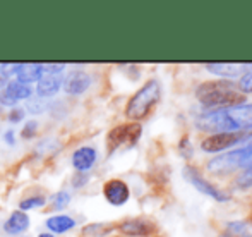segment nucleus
<instances>
[{
  "instance_id": "39448f33",
  "label": "nucleus",
  "mask_w": 252,
  "mask_h": 237,
  "mask_svg": "<svg viewBox=\"0 0 252 237\" xmlns=\"http://www.w3.org/2000/svg\"><path fill=\"white\" fill-rule=\"evenodd\" d=\"M141 133H143V127L139 124H120V126L113 127L108 133V139H106V144H108V151H115L117 148L124 146H132V144L137 143V139L141 137Z\"/></svg>"
},
{
  "instance_id": "b1692460",
  "label": "nucleus",
  "mask_w": 252,
  "mask_h": 237,
  "mask_svg": "<svg viewBox=\"0 0 252 237\" xmlns=\"http://www.w3.org/2000/svg\"><path fill=\"white\" fill-rule=\"evenodd\" d=\"M108 231H112V227H110V225H105V224H93V225H88V227L84 229V232L91 237H101Z\"/></svg>"
},
{
  "instance_id": "6ab92c4d",
  "label": "nucleus",
  "mask_w": 252,
  "mask_h": 237,
  "mask_svg": "<svg viewBox=\"0 0 252 237\" xmlns=\"http://www.w3.org/2000/svg\"><path fill=\"white\" fill-rule=\"evenodd\" d=\"M226 229H228L232 237H252V225L249 222H242V220L228 222Z\"/></svg>"
},
{
  "instance_id": "1a4fd4ad",
  "label": "nucleus",
  "mask_w": 252,
  "mask_h": 237,
  "mask_svg": "<svg viewBox=\"0 0 252 237\" xmlns=\"http://www.w3.org/2000/svg\"><path fill=\"white\" fill-rule=\"evenodd\" d=\"M63 84V72H55V70H47L38 79L36 93L40 98H50L59 93V90Z\"/></svg>"
},
{
  "instance_id": "20e7f679",
  "label": "nucleus",
  "mask_w": 252,
  "mask_h": 237,
  "mask_svg": "<svg viewBox=\"0 0 252 237\" xmlns=\"http://www.w3.org/2000/svg\"><path fill=\"white\" fill-rule=\"evenodd\" d=\"M252 137V131H235V133H220L211 134L206 139H202L201 148L208 153H220L228 148L235 146V144L242 143L244 139Z\"/></svg>"
},
{
  "instance_id": "2f4dec72",
  "label": "nucleus",
  "mask_w": 252,
  "mask_h": 237,
  "mask_svg": "<svg viewBox=\"0 0 252 237\" xmlns=\"http://www.w3.org/2000/svg\"><path fill=\"white\" fill-rule=\"evenodd\" d=\"M7 83H9V79H7L5 76H2V74H0V91H2L3 88L7 86Z\"/></svg>"
},
{
  "instance_id": "9b49d317",
  "label": "nucleus",
  "mask_w": 252,
  "mask_h": 237,
  "mask_svg": "<svg viewBox=\"0 0 252 237\" xmlns=\"http://www.w3.org/2000/svg\"><path fill=\"white\" fill-rule=\"evenodd\" d=\"M91 76L84 70H70L65 77H63L62 88L65 90L67 95H83L90 90L91 86Z\"/></svg>"
},
{
  "instance_id": "f3484780",
  "label": "nucleus",
  "mask_w": 252,
  "mask_h": 237,
  "mask_svg": "<svg viewBox=\"0 0 252 237\" xmlns=\"http://www.w3.org/2000/svg\"><path fill=\"white\" fill-rule=\"evenodd\" d=\"M47 227L50 229L53 234H63V232L76 227V220L67 217V215H53V217L47 220Z\"/></svg>"
},
{
  "instance_id": "a211bd4d",
  "label": "nucleus",
  "mask_w": 252,
  "mask_h": 237,
  "mask_svg": "<svg viewBox=\"0 0 252 237\" xmlns=\"http://www.w3.org/2000/svg\"><path fill=\"white\" fill-rule=\"evenodd\" d=\"M5 91L14 98V100H30L33 97V90H31L30 84H24V83H19V81H9L5 86Z\"/></svg>"
},
{
  "instance_id": "a878e982",
  "label": "nucleus",
  "mask_w": 252,
  "mask_h": 237,
  "mask_svg": "<svg viewBox=\"0 0 252 237\" xmlns=\"http://www.w3.org/2000/svg\"><path fill=\"white\" fill-rule=\"evenodd\" d=\"M36 131H38V122L36 120H30V122L24 124L23 131H21V136H23V139H31V137H34Z\"/></svg>"
},
{
  "instance_id": "c85d7f7f",
  "label": "nucleus",
  "mask_w": 252,
  "mask_h": 237,
  "mask_svg": "<svg viewBox=\"0 0 252 237\" xmlns=\"http://www.w3.org/2000/svg\"><path fill=\"white\" fill-rule=\"evenodd\" d=\"M180 151H182V155L186 158H190L192 157V148H190V141L187 136L182 137V141H180Z\"/></svg>"
},
{
  "instance_id": "473e14b6",
  "label": "nucleus",
  "mask_w": 252,
  "mask_h": 237,
  "mask_svg": "<svg viewBox=\"0 0 252 237\" xmlns=\"http://www.w3.org/2000/svg\"><path fill=\"white\" fill-rule=\"evenodd\" d=\"M38 237H55V236H53V234H48V232H45V234H40Z\"/></svg>"
},
{
  "instance_id": "4be33fe9",
  "label": "nucleus",
  "mask_w": 252,
  "mask_h": 237,
  "mask_svg": "<svg viewBox=\"0 0 252 237\" xmlns=\"http://www.w3.org/2000/svg\"><path fill=\"white\" fill-rule=\"evenodd\" d=\"M237 187H240V189H249L252 187V167H247L244 169L242 172H240V175L237 177Z\"/></svg>"
},
{
  "instance_id": "c756f323",
  "label": "nucleus",
  "mask_w": 252,
  "mask_h": 237,
  "mask_svg": "<svg viewBox=\"0 0 252 237\" xmlns=\"http://www.w3.org/2000/svg\"><path fill=\"white\" fill-rule=\"evenodd\" d=\"M86 182H88V174L76 172V175H74V179H72V186L74 187H81V186H84Z\"/></svg>"
},
{
  "instance_id": "423d86ee",
  "label": "nucleus",
  "mask_w": 252,
  "mask_h": 237,
  "mask_svg": "<svg viewBox=\"0 0 252 237\" xmlns=\"http://www.w3.org/2000/svg\"><path fill=\"white\" fill-rule=\"evenodd\" d=\"M244 165H246V150L240 148V150H233L228 151V153L218 155L213 160H209L206 167H208V170L211 174L223 175V174H230L235 169H242Z\"/></svg>"
},
{
  "instance_id": "72a5a7b5",
  "label": "nucleus",
  "mask_w": 252,
  "mask_h": 237,
  "mask_svg": "<svg viewBox=\"0 0 252 237\" xmlns=\"http://www.w3.org/2000/svg\"><path fill=\"white\" fill-rule=\"evenodd\" d=\"M220 237H232V236H230V234H221Z\"/></svg>"
},
{
  "instance_id": "f03ea898",
  "label": "nucleus",
  "mask_w": 252,
  "mask_h": 237,
  "mask_svg": "<svg viewBox=\"0 0 252 237\" xmlns=\"http://www.w3.org/2000/svg\"><path fill=\"white\" fill-rule=\"evenodd\" d=\"M159 98H161V84H159V81H146V84H143L130 97V100L127 102L126 115L130 120H141L148 117L153 108L158 105Z\"/></svg>"
},
{
  "instance_id": "f8f14e48",
  "label": "nucleus",
  "mask_w": 252,
  "mask_h": 237,
  "mask_svg": "<svg viewBox=\"0 0 252 237\" xmlns=\"http://www.w3.org/2000/svg\"><path fill=\"white\" fill-rule=\"evenodd\" d=\"M98 153L93 146H81L77 148L72 153V167L76 169V172L81 174H88V172L93 169V165L96 164Z\"/></svg>"
},
{
  "instance_id": "f704fd0d",
  "label": "nucleus",
  "mask_w": 252,
  "mask_h": 237,
  "mask_svg": "<svg viewBox=\"0 0 252 237\" xmlns=\"http://www.w3.org/2000/svg\"><path fill=\"white\" fill-rule=\"evenodd\" d=\"M24 237H30V236H24Z\"/></svg>"
},
{
  "instance_id": "0eeeda50",
  "label": "nucleus",
  "mask_w": 252,
  "mask_h": 237,
  "mask_svg": "<svg viewBox=\"0 0 252 237\" xmlns=\"http://www.w3.org/2000/svg\"><path fill=\"white\" fill-rule=\"evenodd\" d=\"M184 177L187 179V182H190L194 187H196L197 191H201L202 194H206V196L213 198V200L220 201V203H225V201L230 200V196L225 193V191L218 189L216 186H213L211 182H208L199 172L196 170L194 167H190V165H187V167H184Z\"/></svg>"
},
{
  "instance_id": "9d476101",
  "label": "nucleus",
  "mask_w": 252,
  "mask_h": 237,
  "mask_svg": "<svg viewBox=\"0 0 252 237\" xmlns=\"http://www.w3.org/2000/svg\"><path fill=\"white\" fill-rule=\"evenodd\" d=\"M10 74L16 76V81L24 84L38 83L45 74V64H10Z\"/></svg>"
},
{
  "instance_id": "bb28decb",
  "label": "nucleus",
  "mask_w": 252,
  "mask_h": 237,
  "mask_svg": "<svg viewBox=\"0 0 252 237\" xmlns=\"http://www.w3.org/2000/svg\"><path fill=\"white\" fill-rule=\"evenodd\" d=\"M24 115H26V110H24V108H21V107H14L12 110L9 112V122H12V124L21 122V120L24 119Z\"/></svg>"
},
{
  "instance_id": "393cba45",
  "label": "nucleus",
  "mask_w": 252,
  "mask_h": 237,
  "mask_svg": "<svg viewBox=\"0 0 252 237\" xmlns=\"http://www.w3.org/2000/svg\"><path fill=\"white\" fill-rule=\"evenodd\" d=\"M237 88H239L240 93H244V95L252 93V70L246 72L242 77H240V81H239V84H237Z\"/></svg>"
},
{
  "instance_id": "6e6552de",
  "label": "nucleus",
  "mask_w": 252,
  "mask_h": 237,
  "mask_svg": "<svg viewBox=\"0 0 252 237\" xmlns=\"http://www.w3.org/2000/svg\"><path fill=\"white\" fill-rule=\"evenodd\" d=\"M103 194L105 200L108 201L112 206H122L129 201L130 189L124 180L120 179H110L108 182L103 186Z\"/></svg>"
},
{
  "instance_id": "f257e3e1",
  "label": "nucleus",
  "mask_w": 252,
  "mask_h": 237,
  "mask_svg": "<svg viewBox=\"0 0 252 237\" xmlns=\"http://www.w3.org/2000/svg\"><path fill=\"white\" fill-rule=\"evenodd\" d=\"M196 98L206 108H233L246 103V95L240 93L235 83L230 79L206 81L196 88Z\"/></svg>"
},
{
  "instance_id": "aec40b11",
  "label": "nucleus",
  "mask_w": 252,
  "mask_h": 237,
  "mask_svg": "<svg viewBox=\"0 0 252 237\" xmlns=\"http://www.w3.org/2000/svg\"><path fill=\"white\" fill-rule=\"evenodd\" d=\"M47 203V198L43 194H34V196H30L26 200H23L19 203V210L26 213L28 210H34V208H41L43 204Z\"/></svg>"
},
{
  "instance_id": "dca6fc26",
  "label": "nucleus",
  "mask_w": 252,
  "mask_h": 237,
  "mask_svg": "<svg viewBox=\"0 0 252 237\" xmlns=\"http://www.w3.org/2000/svg\"><path fill=\"white\" fill-rule=\"evenodd\" d=\"M252 66L249 64H226V62H215V64H206V69L213 74H218L221 77H233V76H239L244 69H251Z\"/></svg>"
},
{
  "instance_id": "5701e85b",
  "label": "nucleus",
  "mask_w": 252,
  "mask_h": 237,
  "mask_svg": "<svg viewBox=\"0 0 252 237\" xmlns=\"http://www.w3.org/2000/svg\"><path fill=\"white\" fill-rule=\"evenodd\" d=\"M28 110H30L31 114H41V112H45L47 110V102H45V98L31 97L30 100H28Z\"/></svg>"
},
{
  "instance_id": "7ed1b4c3",
  "label": "nucleus",
  "mask_w": 252,
  "mask_h": 237,
  "mask_svg": "<svg viewBox=\"0 0 252 237\" xmlns=\"http://www.w3.org/2000/svg\"><path fill=\"white\" fill-rule=\"evenodd\" d=\"M197 127L206 133L220 134V133H235L237 126L233 120L230 119L228 110L226 108H216V110H209L199 115L197 119Z\"/></svg>"
},
{
  "instance_id": "2eb2a0df",
  "label": "nucleus",
  "mask_w": 252,
  "mask_h": 237,
  "mask_svg": "<svg viewBox=\"0 0 252 237\" xmlns=\"http://www.w3.org/2000/svg\"><path fill=\"white\" fill-rule=\"evenodd\" d=\"M28 229H30V217L21 210L10 213V217L3 222V232L9 236H19Z\"/></svg>"
},
{
  "instance_id": "4468645a",
  "label": "nucleus",
  "mask_w": 252,
  "mask_h": 237,
  "mask_svg": "<svg viewBox=\"0 0 252 237\" xmlns=\"http://www.w3.org/2000/svg\"><path fill=\"white\" fill-rule=\"evenodd\" d=\"M230 119L239 131H252V103H244L239 107L226 108Z\"/></svg>"
},
{
  "instance_id": "cd10ccee",
  "label": "nucleus",
  "mask_w": 252,
  "mask_h": 237,
  "mask_svg": "<svg viewBox=\"0 0 252 237\" xmlns=\"http://www.w3.org/2000/svg\"><path fill=\"white\" fill-rule=\"evenodd\" d=\"M0 105H2V107H10V108H14L17 105V100H14V98L7 93L5 88L0 91Z\"/></svg>"
},
{
  "instance_id": "412c9836",
  "label": "nucleus",
  "mask_w": 252,
  "mask_h": 237,
  "mask_svg": "<svg viewBox=\"0 0 252 237\" xmlns=\"http://www.w3.org/2000/svg\"><path fill=\"white\" fill-rule=\"evenodd\" d=\"M52 201H53V208H55V210H63V208L70 203V193H67V191H60V193L53 194Z\"/></svg>"
},
{
  "instance_id": "7c9ffc66",
  "label": "nucleus",
  "mask_w": 252,
  "mask_h": 237,
  "mask_svg": "<svg viewBox=\"0 0 252 237\" xmlns=\"http://www.w3.org/2000/svg\"><path fill=\"white\" fill-rule=\"evenodd\" d=\"M14 139H16V134H14V131H7V133H5V141H7V143L12 144Z\"/></svg>"
},
{
  "instance_id": "ddd939ff",
  "label": "nucleus",
  "mask_w": 252,
  "mask_h": 237,
  "mask_svg": "<svg viewBox=\"0 0 252 237\" xmlns=\"http://www.w3.org/2000/svg\"><path fill=\"white\" fill-rule=\"evenodd\" d=\"M120 232L129 237H148L155 231L151 222L143 220V218H130V220H124L119 225Z\"/></svg>"
}]
</instances>
